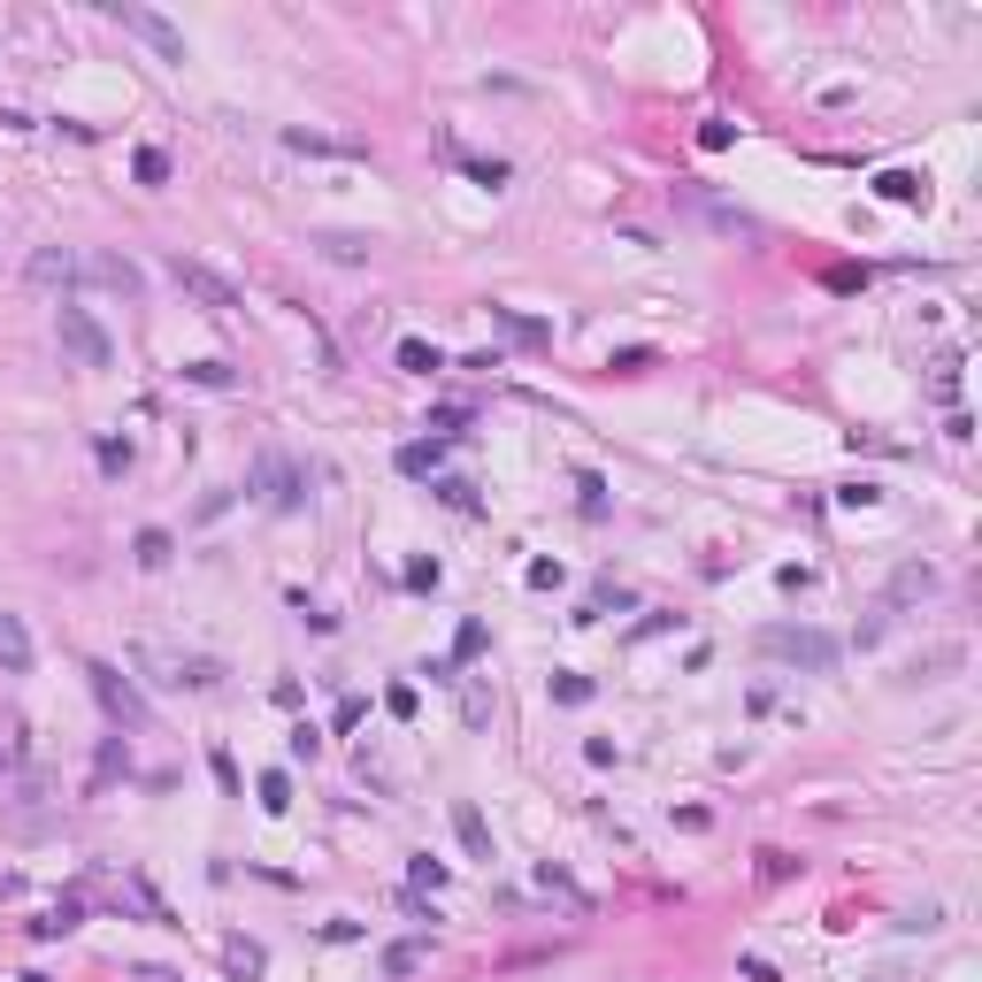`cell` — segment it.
Masks as SVG:
<instances>
[{"label": "cell", "mask_w": 982, "mask_h": 982, "mask_svg": "<svg viewBox=\"0 0 982 982\" xmlns=\"http://www.w3.org/2000/svg\"><path fill=\"white\" fill-rule=\"evenodd\" d=\"M760 653H768V660H791V668H807V675H829L844 645H836L829 630H791V622H776V630H760Z\"/></svg>", "instance_id": "obj_1"}, {"label": "cell", "mask_w": 982, "mask_h": 982, "mask_svg": "<svg viewBox=\"0 0 982 982\" xmlns=\"http://www.w3.org/2000/svg\"><path fill=\"white\" fill-rule=\"evenodd\" d=\"M108 15H116V23H124L131 39H147V46H154L162 62H184V31H177L169 15H154L147 0H108Z\"/></svg>", "instance_id": "obj_2"}, {"label": "cell", "mask_w": 982, "mask_h": 982, "mask_svg": "<svg viewBox=\"0 0 982 982\" xmlns=\"http://www.w3.org/2000/svg\"><path fill=\"white\" fill-rule=\"evenodd\" d=\"M54 330H62V345H70V361H85V369H108V361H116V345H108V330L93 323L85 308H62V316H54Z\"/></svg>", "instance_id": "obj_3"}, {"label": "cell", "mask_w": 982, "mask_h": 982, "mask_svg": "<svg viewBox=\"0 0 982 982\" xmlns=\"http://www.w3.org/2000/svg\"><path fill=\"white\" fill-rule=\"evenodd\" d=\"M169 277H177L200 308H215V316H231V308H238V285H231V277H215V269H207V261H192V254H177V261H169Z\"/></svg>", "instance_id": "obj_4"}, {"label": "cell", "mask_w": 982, "mask_h": 982, "mask_svg": "<svg viewBox=\"0 0 982 982\" xmlns=\"http://www.w3.org/2000/svg\"><path fill=\"white\" fill-rule=\"evenodd\" d=\"M85 675H93V698H100V706H108V714H116L124 729H147V698H139V691H131V683H124V675H116L108 660H93Z\"/></svg>", "instance_id": "obj_5"}, {"label": "cell", "mask_w": 982, "mask_h": 982, "mask_svg": "<svg viewBox=\"0 0 982 982\" xmlns=\"http://www.w3.org/2000/svg\"><path fill=\"white\" fill-rule=\"evenodd\" d=\"M254 491H261V506H277V514H292L300 506V469L285 461V453H261V469H254Z\"/></svg>", "instance_id": "obj_6"}, {"label": "cell", "mask_w": 982, "mask_h": 982, "mask_svg": "<svg viewBox=\"0 0 982 982\" xmlns=\"http://www.w3.org/2000/svg\"><path fill=\"white\" fill-rule=\"evenodd\" d=\"M31 285H46V292L62 285V292H70V285H77V254H70V246H39V254H31Z\"/></svg>", "instance_id": "obj_7"}, {"label": "cell", "mask_w": 982, "mask_h": 982, "mask_svg": "<svg viewBox=\"0 0 982 982\" xmlns=\"http://www.w3.org/2000/svg\"><path fill=\"white\" fill-rule=\"evenodd\" d=\"M77 277H93V285H116V292H139V269H131L124 254H77Z\"/></svg>", "instance_id": "obj_8"}, {"label": "cell", "mask_w": 982, "mask_h": 982, "mask_svg": "<svg viewBox=\"0 0 982 982\" xmlns=\"http://www.w3.org/2000/svg\"><path fill=\"white\" fill-rule=\"evenodd\" d=\"M23 668H31V630L0 607V675H23Z\"/></svg>", "instance_id": "obj_9"}, {"label": "cell", "mask_w": 982, "mask_h": 982, "mask_svg": "<svg viewBox=\"0 0 982 982\" xmlns=\"http://www.w3.org/2000/svg\"><path fill=\"white\" fill-rule=\"evenodd\" d=\"M937 591V568L929 561H914V568H898V584H890V607H906V599H929Z\"/></svg>", "instance_id": "obj_10"}, {"label": "cell", "mask_w": 982, "mask_h": 982, "mask_svg": "<svg viewBox=\"0 0 982 982\" xmlns=\"http://www.w3.org/2000/svg\"><path fill=\"white\" fill-rule=\"evenodd\" d=\"M453 829H461V844H469V860H491V829H484V814H477L469 799L453 807Z\"/></svg>", "instance_id": "obj_11"}, {"label": "cell", "mask_w": 982, "mask_h": 982, "mask_svg": "<svg viewBox=\"0 0 982 982\" xmlns=\"http://www.w3.org/2000/svg\"><path fill=\"white\" fill-rule=\"evenodd\" d=\"M399 369L430 376V369H446V361H438V345H430V338H399Z\"/></svg>", "instance_id": "obj_12"}, {"label": "cell", "mask_w": 982, "mask_h": 982, "mask_svg": "<svg viewBox=\"0 0 982 982\" xmlns=\"http://www.w3.org/2000/svg\"><path fill=\"white\" fill-rule=\"evenodd\" d=\"M875 192H883V200H921V177H906V169H883V177H875Z\"/></svg>", "instance_id": "obj_13"}, {"label": "cell", "mask_w": 982, "mask_h": 982, "mask_svg": "<svg viewBox=\"0 0 982 982\" xmlns=\"http://www.w3.org/2000/svg\"><path fill=\"white\" fill-rule=\"evenodd\" d=\"M438 453H446V446H407V453H399V469H407V477H430V469H438Z\"/></svg>", "instance_id": "obj_14"}, {"label": "cell", "mask_w": 982, "mask_h": 982, "mask_svg": "<svg viewBox=\"0 0 982 982\" xmlns=\"http://www.w3.org/2000/svg\"><path fill=\"white\" fill-rule=\"evenodd\" d=\"M139 561H147V568H162V561H169V530H139Z\"/></svg>", "instance_id": "obj_15"}, {"label": "cell", "mask_w": 982, "mask_h": 982, "mask_svg": "<svg viewBox=\"0 0 982 982\" xmlns=\"http://www.w3.org/2000/svg\"><path fill=\"white\" fill-rule=\"evenodd\" d=\"M169 177V154L162 147H139V184H162Z\"/></svg>", "instance_id": "obj_16"}, {"label": "cell", "mask_w": 982, "mask_h": 982, "mask_svg": "<svg viewBox=\"0 0 982 982\" xmlns=\"http://www.w3.org/2000/svg\"><path fill=\"white\" fill-rule=\"evenodd\" d=\"M553 698H561V706H584L591 683H584V675H553Z\"/></svg>", "instance_id": "obj_17"}, {"label": "cell", "mask_w": 982, "mask_h": 982, "mask_svg": "<svg viewBox=\"0 0 982 982\" xmlns=\"http://www.w3.org/2000/svg\"><path fill=\"white\" fill-rule=\"evenodd\" d=\"M960 660H968V653H960V645H937V653L921 660V668H914V675H944V668H960Z\"/></svg>", "instance_id": "obj_18"}, {"label": "cell", "mask_w": 982, "mask_h": 982, "mask_svg": "<svg viewBox=\"0 0 982 982\" xmlns=\"http://www.w3.org/2000/svg\"><path fill=\"white\" fill-rule=\"evenodd\" d=\"M184 376H192V384H215V392H223V384H231V369H223V361H192V369H184Z\"/></svg>", "instance_id": "obj_19"}, {"label": "cell", "mask_w": 982, "mask_h": 982, "mask_svg": "<svg viewBox=\"0 0 982 982\" xmlns=\"http://www.w3.org/2000/svg\"><path fill=\"white\" fill-rule=\"evenodd\" d=\"M100 469H108V477H124V469H131V446H124V438H108V446H100Z\"/></svg>", "instance_id": "obj_20"}, {"label": "cell", "mask_w": 982, "mask_h": 982, "mask_svg": "<svg viewBox=\"0 0 982 982\" xmlns=\"http://www.w3.org/2000/svg\"><path fill=\"white\" fill-rule=\"evenodd\" d=\"M323 254H330V261H361V254H369V238H323Z\"/></svg>", "instance_id": "obj_21"}, {"label": "cell", "mask_w": 982, "mask_h": 982, "mask_svg": "<svg viewBox=\"0 0 982 982\" xmlns=\"http://www.w3.org/2000/svg\"><path fill=\"white\" fill-rule=\"evenodd\" d=\"M867 982H906V975H898V968H875V975H867Z\"/></svg>", "instance_id": "obj_22"}]
</instances>
